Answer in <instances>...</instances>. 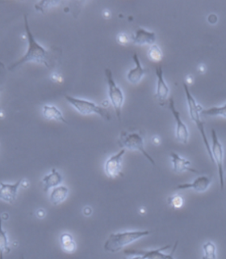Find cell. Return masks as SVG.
Listing matches in <instances>:
<instances>
[{
  "label": "cell",
  "mask_w": 226,
  "mask_h": 259,
  "mask_svg": "<svg viewBox=\"0 0 226 259\" xmlns=\"http://www.w3.org/2000/svg\"><path fill=\"white\" fill-rule=\"evenodd\" d=\"M204 257L203 258H216V248L212 241H208L203 245Z\"/></svg>",
  "instance_id": "obj_23"
},
{
  "label": "cell",
  "mask_w": 226,
  "mask_h": 259,
  "mask_svg": "<svg viewBox=\"0 0 226 259\" xmlns=\"http://www.w3.org/2000/svg\"><path fill=\"white\" fill-rule=\"evenodd\" d=\"M64 97L67 102L75 108L76 111L82 115H91V114L95 113L107 121H110L111 119V114L109 113L107 109L102 107L101 105H97L93 101L75 98V97L69 95H65Z\"/></svg>",
  "instance_id": "obj_4"
},
{
  "label": "cell",
  "mask_w": 226,
  "mask_h": 259,
  "mask_svg": "<svg viewBox=\"0 0 226 259\" xmlns=\"http://www.w3.org/2000/svg\"><path fill=\"white\" fill-rule=\"evenodd\" d=\"M62 182H63L62 174L59 171H56V168H52L50 172L42 178L44 192L47 193L50 189L55 188L56 186H60Z\"/></svg>",
  "instance_id": "obj_17"
},
{
  "label": "cell",
  "mask_w": 226,
  "mask_h": 259,
  "mask_svg": "<svg viewBox=\"0 0 226 259\" xmlns=\"http://www.w3.org/2000/svg\"><path fill=\"white\" fill-rule=\"evenodd\" d=\"M61 3V1H40L35 4V8L37 12L44 13L49 8L58 6Z\"/></svg>",
  "instance_id": "obj_24"
},
{
  "label": "cell",
  "mask_w": 226,
  "mask_h": 259,
  "mask_svg": "<svg viewBox=\"0 0 226 259\" xmlns=\"http://www.w3.org/2000/svg\"><path fill=\"white\" fill-rule=\"evenodd\" d=\"M60 243L63 250L67 253H74L77 249L76 242L74 241L72 235L64 233L60 236Z\"/></svg>",
  "instance_id": "obj_20"
},
{
  "label": "cell",
  "mask_w": 226,
  "mask_h": 259,
  "mask_svg": "<svg viewBox=\"0 0 226 259\" xmlns=\"http://www.w3.org/2000/svg\"><path fill=\"white\" fill-rule=\"evenodd\" d=\"M178 243L179 241H176L173 251L170 254L165 253V250L171 248L170 245H165L157 249H125L124 253L127 257H133V258L136 257V258L173 259V253L177 249Z\"/></svg>",
  "instance_id": "obj_8"
},
{
  "label": "cell",
  "mask_w": 226,
  "mask_h": 259,
  "mask_svg": "<svg viewBox=\"0 0 226 259\" xmlns=\"http://www.w3.org/2000/svg\"><path fill=\"white\" fill-rule=\"evenodd\" d=\"M103 15L105 18H109L111 16V12H109L108 10H104L103 12Z\"/></svg>",
  "instance_id": "obj_30"
},
{
  "label": "cell",
  "mask_w": 226,
  "mask_h": 259,
  "mask_svg": "<svg viewBox=\"0 0 226 259\" xmlns=\"http://www.w3.org/2000/svg\"><path fill=\"white\" fill-rule=\"evenodd\" d=\"M153 141L154 144H155V142H157V144H159L160 141H161V140H160V138L158 137V136H154L153 139Z\"/></svg>",
  "instance_id": "obj_31"
},
{
  "label": "cell",
  "mask_w": 226,
  "mask_h": 259,
  "mask_svg": "<svg viewBox=\"0 0 226 259\" xmlns=\"http://www.w3.org/2000/svg\"><path fill=\"white\" fill-rule=\"evenodd\" d=\"M69 189L67 186H59L52 188L49 195V201L54 206L63 203L68 197Z\"/></svg>",
  "instance_id": "obj_19"
},
{
  "label": "cell",
  "mask_w": 226,
  "mask_h": 259,
  "mask_svg": "<svg viewBox=\"0 0 226 259\" xmlns=\"http://www.w3.org/2000/svg\"><path fill=\"white\" fill-rule=\"evenodd\" d=\"M116 38H117V42L122 46H126L129 43L132 42V34H128L126 32H119L117 35Z\"/></svg>",
  "instance_id": "obj_27"
},
{
  "label": "cell",
  "mask_w": 226,
  "mask_h": 259,
  "mask_svg": "<svg viewBox=\"0 0 226 259\" xmlns=\"http://www.w3.org/2000/svg\"><path fill=\"white\" fill-rule=\"evenodd\" d=\"M184 93H185L186 99H187V104H188V112H189L190 117L196 124L198 131L200 132V136L202 137V140L204 143V147H205L206 151L209 156L210 160L213 162L212 159V151H211V145H210L209 141H208V137L206 135L205 128H204V122L202 120L201 111L203 110L201 105L198 104L195 97L192 96V93L190 92L189 88H188V83H184Z\"/></svg>",
  "instance_id": "obj_2"
},
{
  "label": "cell",
  "mask_w": 226,
  "mask_h": 259,
  "mask_svg": "<svg viewBox=\"0 0 226 259\" xmlns=\"http://www.w3.org/2000/svg\"><path fill=\"white\" fill-rule=\"evenodd\" d=\"M168 204L175 209H180L183 207L184 204V199L180 195H172L168 198Z\"/></svg>",
  "instance_id": "obj_26"
},
{
  "label": "cell",
  "mask_w": 226,
  "mask_h": 259,
  "mask_svg": "<svg viewBox=\"0 0 226 259\" xmlns=\"http://www.w3.org/2000/svg\"><path fill=\"white\" fill-rule=\"evenodd\" d=\"M83 211V214H84L86 217H90V215H91V214H92V209H91L90 206H86V207H84Z\"/></svg>",
  "instance_id": "obj_29"
},
{
  "label": "cell",
  "mask_w": 226,
  "mask_h": 259,
  "mask_svg": "<svg viewBox=\"0 0 226 259\" xmlns=\"http://www.w3.org/2000/svg\"><path fill=\"white\" fill-rule=\"evenodd\" d=\"M117 143H118L121 148H127V149L131 150V151H138L153 165H156L154 160L145 151L143 137L139 133H137V132L129 133V132H121L120 134L119 139L117 140Z\"/></svg>",
  "instance_id": "obj_5"
},
{
  "label": "cell",
  "mask_w": 226,
  "mask_h": 259,
  "mask_svg": "<svg viewBox=\"0 0 226 259\" xmlns=\"http://www.w3.org/2000/svg\"><path fill=\"white\" fill-rule=\"evenodd\" d=\"M42 114L45 119L55 120V121H62L63 123L68 124V121L65 118L63 113L55 105H44L42 108Z\"/></svg>",
  "instance_id": "obj_18"
},
{
  "label": "cell",
  "mask_w": 226,
  "mask_h": 259,
  "mask_svg": "<svg viewBox=\"0 0 226 259\" xmlns=\"http://www.w3.org/2000/svg\"><path fill=\"white\" fill-rule=\"evenodd\" d=\"M168 108L172 112L175 121L176 123V138L178 141L181 144H187L189 140V131L188 127L184 123V121L182 120L181 115L180 112L178 111L176 109V104H175V100L173 97H170L168 100Z\"/></svg>",
  "instance_id": "obj_9"
},
{
  "label": "cell",
  "mask_w": 226,
  "mask_h": 259,
  "mask_svg": "<svg viewBox=\"0 0 226 259\" xmlns=\"http://www.w3.org/2000/svg\"><path fill=\"white\" fill-rule=\"evenodd\" d=\"M155 75L157 77V86H156V99L159 101L161 105H163L167 101L169 97L170 89L167 83L164 79L163 69L161 65L155 67Z\"/></svg>",
  "instance_id": "obj_11"
},
{
  "label": "cell",
  "mask_w": 226,
  "mask_h": 259,
  "mask_svg": "<svg viewBox=\"0 0 226 259\" xmlns=\"http://www.w3.org/2000/svg\"><path fill=\"white\" fill-rule=\"evenodd\" d=\"M147 56L149 60L157 63V62H160V61L162 59L163 54H162V51H161L160 47H158L157 45L154 44L152 45V46H150V47H149V51H148Z\"/></svg>",
  "instance_id": "obj_22"
},
{
  "label": "cell",
  "mask_w": 226,
  "mask_h": 259,
  "mask_svg": "<svg viewBox=\"0 0 226 259\" xmlns=\"http://www.w3.org/2000/svg\"><path fill=\"white\" fill-rule=\"evenodd\" d=\"M212 184V178L208 176H199L190 183H183V184L178 185L175 190H192L198 193H204L209 188Z\"/></svg>",
  "instance_id": "obj_12"
},
{
  "label": "cell",
  "mask_w": 226,
  "mask_h": 259,
  "mask_svg": "<svg viewBox=\"0 0 226 259\" xmlns=\"http://www.w3.org/2000/svg\"><path fill=\"white\" fill-rule=\"evenodd\" d=\"M155 32L153 31L146 30L145 28H138L136 30L134 34H132V43L138 46H144V45L155 44L156 42Z\"/></svg>",
  "instance_id": "obj_16"
},
{
  "label": "cell",
  "mask_w": 226,
  "mask_h": 259,
  "mask_svg": "<svg viewBox=\"0 0 226 259\" xmlns=\"http://www.w3.org/2000/svg\"><path fill=\"white\" fill-rule=\"evenodd\" d=\"M133 60L135 64V67L130 69L129 72L127 73L126 78L129 83L132 84H138L141 82V79H143L144 76L146 75L147 70L144 68L143 66L141 65V61H140L139 57L137 53L133 55Z\"/></svg>",
  "instance_id": "obj_13"
},
{
  "label": "cell",
  "mask_w": 226,
  "mask_h": 259,
  "mask_svg": "<svg viewBox=\"0 0 226 259\" xmlns=\"http://www.w3.org/2000/svg\"><path fill=\"white\" fill-rule=\"evenodd\" d=\"M0 249L2 252V256L4 253H8L10 252V247L8 242V235L4 229H1V236H0Z\"/></svg>",
  "instance_id": "obj_25"
},
{
  "label": "cell",
  "mask_w": 226,
  "mask_h": 259,
  "mask_svg": "<svg viewBox=\"0 0 226 259\" xmlns=\"http://www.w3.org/2000/svg\"><path fill=\"white\" fill-rule=\"evenodd\" d=\"M171 158H172V168L176 174H182L184 172H191L195 174H200L198 170L191 167L192 162L180 156L176 152H171Z\"/></svg>",
  "instance_id": "obj_14"
},
{
  "label": "cell",
  "mask_w": 226,
  "mask_h": 259,
  "mask_svg": "<svg viewBox=\"0 0 226 259\" xmlns=\"http://www.w3.org/2000/svg\"><path fill=\"white\" fill-rule=\"evenodd\" d=\"M125 152H126L125 148H122L120 152L110 156L105 162V174H107L108 178H116L118 176H123V174L121 172V168H122V159Z\"/></svg>",
  "instance_id": "obj_10"
},
{
  "label": "cell",
  "mask_w": 226,
  "mask_h": 259,
  "mask_svg": "<svg viewBox=\"0 0 226 259\" xmlns=\"http://www.w3.org/2000/svg\"><path fill=\"white\" fill-rule=\"evenodd\" d=\"M24 28L26 32L27 38H28V51L24 56L21 57L18 61L12 63L10 67H8L9 71H13L16 67L20 65L24 64L28 62H34V63H41L45 67L49 68V64L48 63V55L49 53L41 45L39 44L35 40L34 36L31 32L29 24H28V16L24 15Z\"/></svg>",
  "instance_id": "obj_1"
},
{
  "label": "cell",
  "mask_w": 226,
  "mask_h": 259,
  "mask_svg": "<svg viewBox=\"0 0 226 259\" xmlns=\"http://www.w3.org/2000/svg\"><path fill=\"white\" fill-rule=\"evenodd\" d=\"M45 215H46V212H45L44 209L40 208L36 211V217H38L39 219H43Z\"/></svg>",
  "instance_id": "obj_28"
},
{
  "label": "cell",
  "mask_w": 226,
  "mask_h": 259,
  "mask_svg": "<svg viewBox=\"0 0 226 259\" xmlns=\"http://www.w3.org/2000/svg\"><path fill=\"white\" fill-rule=\"evenodd\" d=\"M211 138H212V159L213 162L216 164L217 168L218 177L220 181V187L223 190L224 187V151L221 142L219 140L216 130L212 129L211 131Z\"/></svg>",
  "instance_id": "obj_7"
},
{
  "label": "cell",
  "mask_w": 226,
  "mask_h": 259,
  "mask_svg": "<svg viewBox=\"0 0 226 259\" xmlns=\"http://www.w3.org/2000/svg\"><path fill=\"white\" fill-rule=\"evenodd\" d=\"M105 76L107 79L109 99L115 109L117 117H118L119 121H121V112L125 102L123 91L113 79L112 72L110 69H105Z\"/></svg>",
  "instance_id": "obj_6"
},
{
  "label": "cell",
  "mask_w": 226,
  "mask_h": 259,
  "mask_svg": "<svg viewBox=\"0 0 226 259\" xmlns=\"http://www.w3.org/2000/svg\"><path fill=\"white\" fill-rule=\"evenodd\" d=\"M150 234L148 230L125 231L121 233H112L109 236L103 245L105 251L110 253H117L124 247L131 245L132 243Z\"/></svg>",
  "instance_id": "obj_3"
},
{
  "label": "cell",
  "mask_w": 226,
  "mask_h": 259,
  "mask_svg": "<svg viewBox=\"0 0 226 259\" xmlns=\"http://www.w3.org/2000/svg\"><path fill=\"white\" fill-rule=\"evenodd\" d=\"M203 116H209V117H220L226 118V103L220 106H213L204 109L201 111Z\"/></svg>",
  "instance_id": "obj_21"
},
{
  "label": "cell",
  "mask_w": 226,
  "mask_h": 259,
  "mask_svg": "<svg viewBox=\"0 0 226 259\" xmlns=\"http://www.w3.org/2000/svg\"><path fill=\"white\" fill-rule=\"evenodd\" d=\"M24 179H20L16 183L8 184L1 182V189H0V198L8 203H13L17 197V192L19 188L22 184Z\"/></svg>",
  "instance_id": "obj_15"
}]
</instances>
